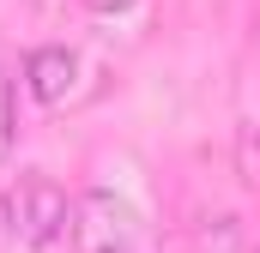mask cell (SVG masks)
<instances>
[{"mask_svg": "<svg viewBox=\"0 0 260 253\" xmlns=\"http://www.w3.org/2000/svg\"><path fill=\"white\" fill-rule=\"evenodd\" d=\"M6 229L24 247H49V241H61L73 229V199L49 175H18L12 193H6Z\"/></svg>", "mask_w": 260, "mask_h": 253, "instance_id": "obj_1", "label": "cell"}, {"mask_svg": "<svg viewBox=\"0 0 260 253\" xmlns=\"http://www.w3.org/2000/svg\"><path fill=\"white\" fill-rule=\"evenodd\" d=\"M73 241H79V253H133L139 223H133L127 199H115L109 187L79 193L73 199Z\"/></svg>", "mask_w": 260, "mask_h": 253, "instance_id": "obj_2", "label": "cell"}, {"mask_svg": "<svg viewBox=\"0 0 260 253\" xmlns=\"http://www.w3.org/2000/svg\"><path fill=\"white\" fill-rule=\"evenodd\" d=\"M73 78H79V55L67 43H43V49L24 55V85H30V97L43 109H55V103L73 97Z\"/></svg>", "mask_w": 260, "mask_h": 253, "instance_id": "obj_3", "label": "cell"}, {"mask_svg": "<svg viewBox=\"0 0 260 253\" xmlns=\"http://www.w3.org/2000/svg\"><path fill=\"white\" fill-rule=\"evenodd\" d=\"M194 253H242L236 217H206V223L194 229Z\"/></svg>", "mask_w": 260, "mask_h": 253, "instance_id": "obj_4", "label": "cell"}, {"mask_svg": "<svg viewBox=\"0 0 260 253\" xmlns=\"http://www.w3.org/2000/svg\"><path fill=\"white\" fill-rule=\"evenodd\" d=\"M6 151H12V91L0 78V163H6Z\"/></svg>", "mask_w": 260, "mask_h": 253, "instance_id": "obj_5", "label": "cell"}, {"mask_svg": "<svg viewBox=\"0 0 260 253\" xmlns=\"http://www.w3.org/2000/svg\"><path fill=\"white\" fill-rule=\"evenodd\" d=\"M85 6H91V12H103V18H121V12L139 6V0H85Z\"/></svg>", "mask_w": 260, "mask_h": 253, "instance_id": "obj_6", "label": "cell"}]
</instances>
